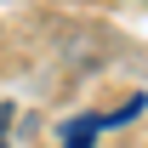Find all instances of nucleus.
I'll list each match as a JSON object with an SVG mask.
<instances>
[{
	"instance_id": "nucleus-1",
	"label": "nucleus",
	"mask_w": 148,
	"mask_h": 148,
	"mask_svg": "<svg viewBox=\"0 0 148 148\" xmlns=\"http://www.w3.org/2000/svg\"><path fill=\"white\" fill-rule=\"evenodd\" d=\"M97 131H103L97 120H74V125L63 131V148H91V137H97Z\"/></svg>"
},
{
	"instance_id": "nucleus-2",
	"label": "nucleus",
	"mask_w": 148,
	"mask_h": 148,
	"mask_svg": "<svg viewBox=\"0 0 148 148\" xmlns=\"http://www.w3.org/2000/svg\"><path fill=\"white\" fill-rule=\"evenodd\" d=\"M0 148H6V143H0Z\"/></svg>"
}]
</instances>
